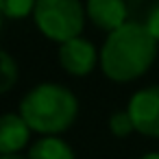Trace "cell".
I'll list each match as a JSON object with an SVG mask.
<instances>
[{
	"label": "cell",
	"instance_id": "9",
	"mask_svg": "<svg viewBox=\"0 0 159 159\" xmlns=\"http://www.w3.org/2000/svg\"><path fill=\"white\" fill-rule=\"evenodd\" d=\"M37 7V0H0V11L9 20H24Z\"/></svg>",
	"mask_w": 159,
	"mask_h": 159
},
{
	"label": "cell",
	"instance_id": "6",
	"mask_svg": "<svg viewBox=\"0 0 159 159\" xmlns=\"http://www.w3.org/2000/svg\"><path fill=\"white\" fill-rule=\"evenodd\" d=\"M87 18L102 31H116L126 24V2L124 0H87Z\"/></svg>",
	"mask_w": 159,
	"mask_h": 159
},
{
	"label": "cell",
	"instance_id": "1",
	"mask_svg": "<svg viewBox=\"0 0 159 159\" xmlns=\"http://www.w3.org/2000/svg\"><path fill=\"white\" fill-rule=\"evenodd\" d=\"M157 57V39L146 24L126 22L111 31L100 50V68L116 83H129L148 72Z\"/></svg>",
	"mask_w": 159,
	"mask_h": 159
},
{
	"label": "cell",
	"instance_id": "14",
	"mask_svg": "<svg viewBox=\"0 0 159 159\" xmlns=\"http://www.w3.org/2000/svg\"><path fill=\"white\" fill-rule=\"evenodd\" d=\"M0 159H24L20 155H0Z\"/></svg>",
	"mask_w": 159,
	"mask_h": 159
},
{
	"label": "cell",
	"instance_id": "8",
	"mask_svg": "<svg viewBox=\"0 0 159 159\" xmlns=\"http://www.w3.org/2000/svg\"><path fill=\"white\" fill-rule=\"evenodd\" d=\"M29 159H74V152L68 146V142H63L61 137L46 135L33 142L29 150Z\"/></svg>",
	"mask_w": 159,
	"mask_h": 159
},
{
	"label": "cell",
	"instance_id": "11",
	"mask_svg": "<svg viewBox=\"0 0 159 159\" xmlns=\"http://www.w3.org/2000/svg\"><path fill=\"white\" fill-rule=\"evenodd\" d=\"M109 129L116 137H126L135 131V124H133V118L129 111H116L111 118H109Z\"/></svg>",
	"mask_w": 159,
	"mask_h": 159
},
{
	"label": "cell",
	"instance_id": "15",
	"mask_svg": "<svg viewBox=\"0 0 159 159\" xmlns=\"http://www.w3.org/2000/svg\"><path fill=\"white\" fill-rule=\"evenodd\" d=\"M2 18H5V16H2V11H0V29H2Z\"/></svg>",
	"mask_w": 159,
	"mask_h": 159
},
{
	"label": "cell",
	"instance_id": "7",
	"mask_svg": "<svg viewBox=\"0 0 159 159\" xmlns=\"http://www.w3.org/2000/svg\"><path fill=\"white\" fill-rule=\"evenodd\" d=\"M31 137V126L20 113L0 116V155H16L26 146Z\"/></svg>",
	"mask_w": 159,
	"mask_h": 159
},
{
	"label": "cell",
	"instance_id": "5",
	"mask_svg": "<svg viewBox=\"0 0 159 159\" xmlns=\"http://www.w3.org/2000/svg\"><path fill=\"white\" fill-rule=\"evenodd\" d=\"M98 59L100 57H98L94 44L87 42V39H83V37H74V39L61 44V48H59V63L72 76H85V74H89L96 68Z\"/></svg>",
	"mask_w": 159,
	"mask_h": 159
},
{
	"label": "cell",
	"instance_id": "13",
	"mask_svg": "<svg viewBox=\"0 0 159 159\" xmlns=\"http://www.w3.org/2000/svg\"><path fill=\"white\" fill-rule=\"evenodd\" d=\"M142 159H159V152H146Z\"/></svg>",
	"mask_w": 159,
	"mask_h": 159
},
{
	"label": "cell",
	"instance_id": "4",
	"mask_svg": "<svg viewBox=\"0 0 159 159\" xmlns=\"http://www.w3.org/2000/svg\"><path fill=\"white\" fill-rule=\"evenodd\" d=\"M126 111L131 113L137 133L146 137H159V85L135 92Z\"/></svg>",
	"mask_w": 159,
	"mask_h": 159
},
{
	"label": "cell",
	"instance_id": "10",
	"mask_svg": "<svg viewBox=\"0 0 159 159\" xmlns=\"http://www.w3.org/2000/svg\"><path fill=\"white\" fill-rule=\"evenodd\" d=\"M18 81V63L11 55L0 50V94H7Z\"/></svg>",
	"mask_w": 159,
	"mask_h": 159
},
{
	"label": "cell",
	"instance_id": "2",
	"mask_svg": "<svg viewBox=\"0 0 159 159\" xmlns=\"http://www.w3.org/2000/svg\"><path fill=\"white\" fill-rule=\"evenodd\" d=\"M20 116L26 120L31 131L57 135L74 124L79 116V102L68 87L59 83H42L22 98Z\"/></svg>",
	"mask_w": 159,
	"mask_h": 159
},
{
	"label": "cell",
	"instance_id": "3",
	"mask_svg": "<svg viewBox=\"0 0 159 159\" xmlns=\"http://www.w3.org/2000/svg\"><path fill=\"white\" fill-rule=\"evenodd\" d=\"M33 18L44 37L59 44L81 37L85 26V9L81 0H37Z\"/></svg>",
	"mask_w": 159,
	"mask_h": 159
},
{
	"label": "cell",
	"instance_id": "12",
	"mask_svg": "<svg viewBox=\"0 0 159 159\" xmlns=\"http://www.w3.org/2000/svg\"><path fill=\"white\" fill-rule=\"evenodd\" d=\"M146 29L150 31V35L159 42V2H155L152 5V9L148 11V18H146Z\"/></svg>",
	"mask_w": 159,
	"mask_h": 159
}]
</instances>
